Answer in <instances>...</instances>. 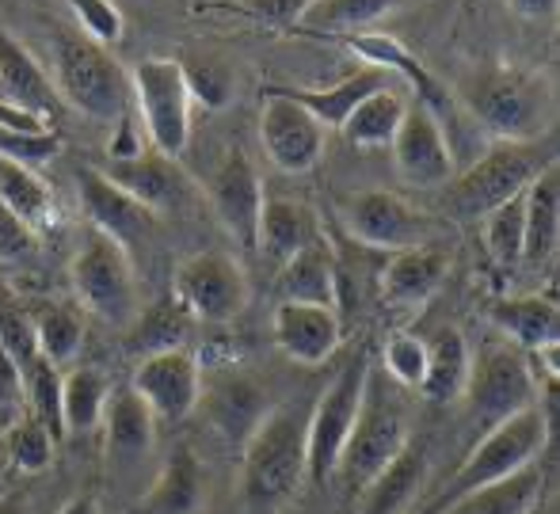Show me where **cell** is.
<instances>
[{"mask_svg":"<svg viewBox=\"0 0 560 514\" xmlns=\"http://www.w3.org/2000/svg\"><path fill=\"white\" fill-rule=\"evenodd\" d=\"M508 8L523 20H546V15L557 12V0H508Z\"/></svg>","mask_w":560,"mask_h":514,"instance_id":"51","label":"cell"},{"mask_svg":"<svg viewBox=\"0 0 560 514\" xmlns=\"http://www.w3.org/2000/svg\"><path fill=\"white\" fill-rule=\"evenodd\" d=\"M54 89L61 103L92 122H118L130 110V73L112 58V50L81 31H61L54 38Z\"/></svg>","mask_w":560,"mask_h":514,"instance_id":"5","label":"cell"},{"mask_svg":"<svg viewBox=\"0 0 560 514\" xmlns=\"http://www.w3.org/2000/svg\"><path fill=\"white\" fill-rule=\"evenodd\" d=\"M58 514H104V507H100L96 495H73Z\"/></svg>","mask_w":560,"mask_h":514,"instance_id":"53","label":"cell"},{"mask_svg":"<svg viewBox=\"0 0 560 514\" xmlns=\"http://www.w3.org/2000/svg\"><path fill=\"white\" fill-rule=\"evenodd\" d=\"M66 4L84 38H92L104 50L118 46V38H122V12H118L115 0H66Z\"/></svg>","mask_w":560,"mask_h":514,"instance_id":"42","label":"cell"},{"mask_svg":"<svg viewBox=\"0 0 560 514\" xmlns=\"http://www.w3.org/2000/svg\"><path fill=\"white\" fill-rule=\"evenodd\" d=\"M541 488H546V472L541 465H526V469L511 472V477L485 484L477 492L454 500L446 511L439 514H534L541 500Z\"/></svg>","mask_w":560,"mask_h":514,"instance_id":"33","label":"cell"},{"mask_svg":"<svg viewBox=\"0 0 560 514\" xmlns=\"http://www.w3.org/2000/svg\"><path fill=\"white\" fill-rule=\"evenodd\" d=\"M553 161V153H541V141H492L485 153L472 156L469 168L454 172V179L443 187V210L480 221L495 206L523 195L526 184Z\"/></svg>","mask_w":560,"mask_h":514,"instance_id":"4","label":"cell"},{"mask_svg":"<svg viewBox=\"0 0 560 514\" xmlns=\"http://www.w3.org/2000/svg\"><path fill=\"white\" fill-rule=\"evenodd\" d=\"M305 416L294 405H275L241 446V495L252 514H271L305 484Z\"/></svg>","mask_w":560,"mask_h":514,"instance_id":"1","label":"cell"},{"mask_svg":"<svg viewBox=\"0 0 560 514\" xmlns=\"http://www.w3.org/2000/svg\"><path fill=\"white\" fill-rule=\"evenodd\" d=\"M210 206H214L218 221L244 252H256V229L259 213H264V184H259L256 164L248 161V153L229 149L222 161L214 164L207 184Z\"/></svg>","mask_w":560,"mask_h":514,"instance_id":"16","label":"cell"},{"mask_svg":"<svg viewBox=\"0 0 560 514\" xmlns=\"http://www.w3.org/2000/svg\"><path fill=\"white\" fill-rule=\"evenodd\" d=\"M328 130L302 110L294 100L279 96V92H264V110H259V145H264L267 161L287 176H305L320 164L325 156Z\"/></svg>","mask_w":560,"mask_h":514,"instance_id":"15","label":"cell"},{"mask_svg":"<svg viewBox=\"0 0 560 514\" xmlns=\"http://www.w3.org/2000/svg\"><path fill=\"white\" fill-rule=\"evenodd\" d=\"M465 408L477 427H495L526 408H538V382L526 362V351L511 343H488L472 354Z\"/></svg>","mask_w":560,"mask_h":514,"instance_id":"10","label":"cell"},{"mask_svg":"<svg viewBox=\"0 0 560 514\" xmlns=\"http://www.w3.org/2000/svg\"><path fill=\"white\" fill-rule=\"evenodd\" d=\"M279 302H310L332 305L339 302V271L320 241L298 252L290 264L279 267Z\"/></svg>","mask_w":560,"mask_h":514,"instance_id":"32","label":"cell"},{"mask_svg":"<svg viewBox=\"0 0 560 514\" xmlns=\"http://www.w3.org/2000/svg\"><path fill=\"white\" fill-rule=\"evenodd\" d=\"M130 389L153 411L156 423H187L199 411L202 366L187 347L141 354L138 366H133Z\"/></svg>","mask_w":560,"mask_h":514,"instance_id":"12","label":"cell"},{"mask_svg":"<svg viewBox=\"0 0 560 514\" xmlns=\"http://www.w3.org/2000/svg\"><path fill=\"white\" fill-rule=\"evenodd\" d=\"M207 469L191 446H176L156 469L149 492L130 507V514H199L207 503Z\"/></svg>","mask_w":560,"mask_h":514,"instance_id":"22","label":"cell"},{"mask_svg":"<svg viewBox=\"0 0 560 514\" xmlns=\"http://www.w3.org/2000/svg\"><path fill=\"white\" fill-rule=\"evenodd\" d=\"M130 100L138 103V122L145 130L149 149L172 156L191 141V89H187L184 61L145 58L130 73Z\"/></svg>","mask_w":560,"mask_h":514,"instance_id":"8","label":"cell"},{"mask_svg":"<svg viewBox=\"0 0 560 514\" xmlns=\"http://www.w3.org/2000/svg\"><path fill=\"white\" fill-rule=\"evenodd\" d=\"M0 347L15 359V366L27 370L31 362L38 359V347H35V331H31L27 313L20 308H8L0 305Z\"/></svg>","mask_w":560,"mask_h":514,"instance_id":"45","label":"cell"},{"mask_svg":"<svg viewBox=\"0 0 560 514\" xmlns=\"http://www.w3.org/2000/svg\"><path fill=\"white\" fill-rule=\"evenodd\" d=\"M465 115L495 141H541L553 122V89L523 69H485L465 89Z\"/></svg>","mask_w":560,"mask_h":514,"instance_id":"3","label":"cell"},{"mask_svg":"<svg viewBox=\"0 0 560 514\" xmlns=\"http://www.w3.org/2000/svg\"><path fill=\"white\" fill-rule=\"evenodd\" d=\"M199 408L214 423L229 446H244L256 423L267 416V393L248 370L222 366V370H202V397Z\"/></svg>","mask_w":560,"mask_h":514,"instance_id":"17","label":"cell"},{"mask_svg":"<svg viewBox=\"0 0 560 514\" xmlns=\"http://www.w3.org/2000/svg\"><path fill=\"white\" fill-rule=\"evenodd\" d=\"M172 305L202 324H233L248 308V274L229 252H195L172 271Z\"/></svg>","mask_w":560,"mask_h":514,"instance_id":"11","label":"cell"},{"mask_svg":"<svg viewBox=\"0 0 560 514\" xmlns=\"http://www.w3.org/2000/svg\"><path fill=\"white\" fill-rule=\"evenodd\" d=\"M4 442V457H8V469L20 472V477H35V472H46L54 465V434L38 423L35 416H23L12 431L0 434Z\"/></svg>","mask_w":560,"mask_h":514,"instance_id":"38","label":"cell"},{"mask_svg":"<svg viewBox=\"0 0 560 514\" xmlns=\"http://www.w3.org/2000/svg\"><path fill=\"white\" fill-rule=\"evenodd\" d=\"M0 202L20 221H27L35 233H43V229H50L58 221L54 195L43 184V176L35 168H27V164L8 161V156H0Z\"/></svg>","mask_w":560,"mask_h":514,"instance_id":"37","label":"cell"},{"mask_svg":"<svg viewBox=\"0 0 560 514\" xmlns=\"http://www.w3.org/2000/svg\"><path fill=\"white\" fill-rule=\"evenodd\" d=\"M370 354L359 351L343 370L328 382V389L317 397V405L305 416V484L325 488L336 477L339 454L347 446V434L359 416L362 385H366Z\"/></svg>","mask_w":560,"mask_h":514,"instance_id":"9","label":"cell"},{"mask_svg":"<svg viewBox=\"0 0 560 514\" xmlns=\"http://www.w3.org/2000/svg\"><path fill=\"white\" fill-rule=\"evenodd\" d=\"M377 366L385 370V377H389L397 389L420 393V382H423V374H428V339L412 336V331H397V336L385 339Z\"/></svg>","mask_w":560,"mask_h":514,"instance_id":"40","label":"cell"},{"mask_svg":"<svg viewBox=\"0 0 560 514\" xmlns=\"http://www.w3.org/2000/svg\"><path fill=\"white\" fill-rule=\"evenodd\" d=\"M256 12L264 15H279V20H298V12H302L310 0H248Z\"/></svg>","mask_w":560,"mask_h":514,"instance_id":"50","label":"cell"},{"mask_svg":"<svg viewBox=\"0 0 560 514\" xmlns=\"http://www.w3.org/2000/svg\"><path fill=\"white\" fill-rule=\"evenodd\" d=\"M400 89H405L400 81L385 84V89L370 92V96L362 100L351 115H347V122L339 126V133H343L347 145L389 149L393 133H397L400 118H405V110H408V96Z\"/></svg>","mask_w":560,"mask_h":514,"instance_id":"34","label":"cell"},{"mask_svg":"<svg viewBox=\"0 0 560 514\" xmlns=\"http://www.w3.org/2000/svg\"><path fill=\"white\" fill-rule=\"evenodd\" d=\"M0 514H31V495L23 488H12V492L0 495Z\"/></svg>","mask_w":560,"mask_h":514,"instance_id":"52","label":"cell"},{"mask_svg":"<svg viewBox=\"0 0 560 514\" xmlns=\"http://www.w3.org/2000/svg\"><path fill=\"white\" fill-rule=\"evenodd\" d=\"M27 405H31V416L54 434V442L66 439V427H61V370L50 366L46 359H35L27 370Z\"/></svg>","mask_w":560,"mask_h":514,"instance_id":"41","label":"cell"},{"mask_svg":"<svg viewBox=\"0 0 560 514\" xmlns=\"http://www.w3.org/2000/svg\"><path fill=\"white\" fill-rule=\"evenodd\" d=\"M0 126H4V130H20V133H50L46 118L31 115V110L15 107V103H4V100H0Z\"/></svg>","mask_w":560,"mask_h":514,"instance_id":"49","label":"cell"},{"mask_svg":"<svg viewBox=\"0 0 560 514\" xmlns=\"http://www.w3.org/2000/svg\"><path fill=\"white\" fill-rule=\"evenodd\" d=\"M393 81H397L393 73L366 66V69H359L354 77H343V81L332 84V89H287V84H271V92L294 100L298 107L310 110V115L317 118L325 130H339V126L347 122V115H351V110L359 107L370 92L385 89V84H393Z\"/></svg>","mask_w":560,"mask_h":514,"instance_id":"27","label":"cell"},{"mask_svg":"<svg viewBox=\"0 0 560 514\" xmlns=\"http://www.w3.org/2000/svg\"><path fill=\"white\" fill-rule=\"evenodd\" d=\"M112 397V382L100 366L73 362L61 374V427L66 434H89L104 423V408Z\"/></svg>","mask_w":560,"mask_h":514,"instance_id":"35","label":"cell"},{"mask_svg":"<svg viewBox=\"0 0 560 514\" xmlns=\"http://www.w3.org/2000/svg\"><path fill=\"white\" fill-rule=\"evenodd\" d=\"M472 351L457 328H439L428 339V374L420 382V393L431 405H457L469 385Z\"/></svg>","mask_w":560,"mask_h":514,"instance_id":"30","label":"cell"},{"mask_svg":"<svg viewBox=\"0 0 560 514\" xmlns=\"http://www.w3.org/2000/svg\"><path fill=\"white\" fill-rule=\"evenodd\" d=\"M0 100L31 110V115L46 118V122H54L61 115V96L54 89V81L31 58L27 46L15 43L8 31H0Z\"/></svg>","mask_w":560,"mask_h":514,"instance_id":"24","label":"cell"},{"mask_svg":"<svg viewBox=\"0 0 560 514\" xmlns=\"http://www.w3.org/2000/svg\"><path fill=\"white\" fill-rule=\"evenodd\" d=\"M488 320H492L495 331H503L508 343L518 347V351H546V347H557L560 308L553 297H541V294L500 297V302L488 308Z\"/></svg>","mask_w":560,"mask_h":514,"instance_id":"28","label":"cell"},{"mask_svg":"<svg viewBox=\"0 0 560 514\" xmlns=\"http://www.w3.org/2000/svg\"><path fill=\"white\" fill-rule=\"evenodd\" d=\"M58 149H61V138L54 130L20 133V130H4V126H0V156H8V161H20V164H27V168H35V164L50 161Z\"/></svg>","mask_w":560,"mask_h":514,"instance_id":"44","label":"cell"},{"mask_svg":"<svg viewBox=\"0 0 560 514\" xmlns=\"http://www.w3.org/2000/svg\"><path fill=\"white\" fill-rule=\"evenodd\" d=\"M38 256V233L0 202V264H27Z\"/></svg>","mask_w":560,"mask_h":514,"instance_id":"46","label":"cell"},{"mask_svg":"<svg viewBox=\"0 0 560 514\" xmlns=\"http://www.w3.org/2000/svg\"><path fill=\"white\" fill-rule=\"evenodd\" d=\"M408 442H412V434H408V416L397 397V385H393L389 377H385V370L370 359L359 416H354V427H351V434H347V446L336 465L339 484H347L359 495L362 488H366V480L377 477Z\"/></svg>","mask_w":560,"mask_h":514,"instance_id":"2","label":"cell"},{"mask_svg":"<svg viewBox=\"0 0 560 514\" xmlns=\"http://www.w3.org/2000/svg\"><path fill=\"white\" fill-rule=\"evenodd\" d=\"M450 274V252L435 244L393 252L382 274V297L389 308H423L443 290Z\"/></svg>","mask_w":560,"mask_h":514,"instance_id":"23","label":"cell"},{"mask_svg":"<svg viewBox=\"0 0 560 514\" xmlns=\"http://www.w3.org/2000/svg\"><path fill=\"white\" fill-rule=\"evenodd\" d=\"M343 225L359 244L393 256V252L428 244L435 221L393 191H359L343 199Z\"/></svg>","mask_w":560,"mask_h":514,"instance_id":"13","label":"cell"},{"mask_svg":"<svg viewBox=\"0 0 560 514\" xmlns=\"http://www.w3.org/2000/svg\"><path fill=\"white\" fill-rule=\"evenodd\" d=\"M100 172H104L115 187H122L126 195L145 202L153 213L172 210V206H179L191 195L187 172L179 168L172 156L156 153V149H145V153H138L133 161H107Z\"/></svg>","mask_w":560,"mask_h":514,"instance_id":"21","label":"cell"},{"mask_svg":"<svg viewBox=\"0 0 560 514\" xmlns=\"http://www.w3.org/2000/svg\"><path fill=\"white\" fill-rule=\"evenodd\" d=\"M480 225H485V248L492 264L503 267V271H515L523 264V195L485 213Z\"/></svg>","mask_w":560,"mask_h":514,"instance_id":"39","label":"cell"},{"mask_svg":"<svg viewBox=\"0 0 560 514\" xmlns=\"http://www.w3.org/2000/svg\"><path fill=\"white\" fill-rule=\"evenodd\" d=\"M31 331H35V347L38 359H46L50 366L66 370L77 362L84 347V316L77 305H61V302H46L35 313H27Z\"/></svg>","mask_w":560,"mask_h":514,"instance_id":"36","label":"cell"},{"mask_svg":"<svg viewBox=\"0 0 560 514\" xmlns=\"http://www.w3.org/2000/svg\"><path fill=\"white\" fill-rule=\"evenodd\" d=\"M313 241H320V236L317 225H313L310 206L294 199H264V213H259V229H256V252L267 264L275 267L290 264Z\"/></svg>","mask_w":560,"mask_h":514,"instance_id":"29","label":"cell"},{"mask_svg":"<svg viewBox=\"0 0 560 514\" xmlns=\"http://www.w3.org/2000/svg\"><path fill=\"white\" fill-rule=\"evenodd\" d=\"M23 416H31L27 405V377L15 366L12 354L0 347V434L12 431Z\"/></svg>","mask_w":560,"mask_h":514,"instance_id":"43","label":"cell"},{"mask_svg":"<svg viewBox=\"0 0 560 514\" xmlns=\"http://www.w3.org/2000/svg\"><path fill=\"white\" fill-rule=\"evenodd\" d=\"M187 73V89H191V100H202L207 107H222L229 100V77L222 66L207 61V66H184Z\"/></svg>","mask_w":560,"mask_h":514,"instance_id":"47","label":"cell"},{"mask_svg":"<svg viewBox=\"0 0 560 514\" xmlns=\"http://www.w3.org/2000/svg\"><path fill=\"white\" fill-rule=\"evenodd\" d=\"M428 484V449L408 442L359 492V514H405Z\"/></svg>","mask_w":560,"mask_h":514,"instance_id":"26","label":"cell"},{"mask_svg":"<svg viewBox=\"0 0 560 514\" xmlns=\"http://www.w3.org/2000/svg\"><path fill=\"white\" fill-rule=\"evenodd\" d=\"M275 347L298 366H320L336 354L343 339V320L332 305H310V302H279L271 316Z\"/></svg>","mask_w":560,"mask_h":514,"instance_id":"19","label":"cell"},{"mask_svg":"<svg viewBox=\"0 0 560 514\" xmlns=\"http://www.w3.org/2000/svg\"><path fill=\"white\" fill-rule=\"evenodd\" d=\"M549 446V416L541 408H526L518 416L503 419V423L488 427L472 449L465 454V462L457 465V472L450 477L446 492L435 500V507L428 514L446 511L454 500L477 492L485 484H495V480L511 477V472L526 469V465H538V457L546 454Z\"/></svg>","mask_w":560,"mask_h":514,"instance_id":"6","label":"cell"},{"mask_svg":"<svg viewBox=\"0 0 560 514\" xmlns=\"http://www.w3.org/2000/svg\"><path fill=\"white\" fill-rule=\"evenodd\" d=\"M389 153L397 164V176L416 191H443L457 172L446 130L420 100H408L405 118L389 141Z\"/></svg>","mask_w":560,"mask_h":514,"instance_id":"14","label":"cell"},{"mask_svg":"<svg viewBox=\"0 0 560 514\" xmlns=\"http://www.w3.org/2000/svg\"><path fill=\"white\" fill-rule=\"evenodd\" d=\"M104 454L107 469L118 477H130L141 465L153 457L156 446V419L153 411L141 405L138 393L126 385V389H112L104 408Z\"/></svg>","mask_w":560,"mask_h":514,"instance_id":"20","label":"cell"},{"mask_svg":"<svg viewBox=\"0 0 560 514\" xmlns=\"http://www.w3.org/2000/svg\"><path fill=\"white\" fill-rule=\"evenodd\" d=\"M412 0H310L298 12V27L313 31V35H366L374 23H382L385 15L400 12Z\"/></svg>","mask_w":560,"mask_h":514,"instance_id":"31","label":"cell"},{"mask_svg":"<svg viewBox=\"0 0 560 514\" xmlns=\"http://www.w3.org/2000/svg\"><path fill=\"white\" fill-rule=\"evenodd\" d=\"M560 241V176L557 161L546 164L523 191V264L518 267H546Z\"/></svg>","mask_w":560,"mask_h":514,"instance_id":"25","label":"cell"},{"mask_svg":"<svg viewBox=\"0 0 560 514\" xmlns=\"http://www.w3.org/2000/svg\"><path fill=\"white\" fill-rule=\"evenodd\" d=\"M69 282H73L77 305L100 316L112 328L130 331L141 316V282L133 271V256L112 236L92 229L84 244L69 259Z\"/></svg>","mask_w":560,"mask_h":514,"instance_id":"7","label":"cell"},{"mask_svg":"<svg viewBox=\"0 0 560 514\" xmlns=\"http://www.w3.org/2000/svg\"><path fill=\"white\" fill-rule=\"evenodd\" d=\"M138 153H145V130H141L138 118L126 110L115 122L112 141H107V161H133Z\"/></svg>","mask_w":560,"mask_h":514,"instance_id":"48","label":"cell"},{"mask_svg":"<svg viewBox=\"0 0 560 514\" xmlns=\"http://www.w3.org/2000/svg\"><path fill=\"white\" fill-rule=\"evenodd\" d=\"M77 195H81L92 229L118 241L126 252H133V244L141 241H153L156 213L133 195H126L122 187H115L100 168H77Z\"/></svg>","mask_w":560,"mask_h":514,"instance_id":"18","label":"cell"}]
</instances>
